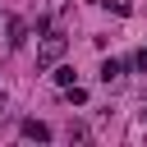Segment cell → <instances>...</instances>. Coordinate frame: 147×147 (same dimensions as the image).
Returning <instances> with one entry per match:
<instances>
[{"mask_svg": "<svg viewBox=\"0 0 147 147\" xmlns=\"http://www.w3.org/2000/svg\"><path fill=\"white\" fill-rule=\"evenodd\" d=\"M60 51H64V37H60V32H55V37H51V41H46V46H41V55H37V69H46V64H51V60H55V55H60Z\"/></svg>", "mask_w": 147, "mask_h": 147, "instance_id": "1", "label": "cell"}, {"mask_svg": "<svg viewBox=\"0 0 147 147\" xmlns=\"http://www.w3.org/2000/svg\"><path fill=\"white\" fill-rule=\"evenodd\" d=\"M23 138H37V142H46V138H51V129H46L41 119H28V124H23Z\"/></svg>", "mask_w": 147, "mask_h": 147, "instance_id": "2", "label": "cell"}, {"mask_svg": "<svg viewBox=\"0 0 147 147\" xmlns=\"http://www.w3.org/2000/svg\"><path fill=\"white\" fill-rule=\"evenodd\" d=\"M23 32H28V23H23V18H9V46H18Z\"/></svg>", "mask_w": 147, "mask_h": 147, "instance_id": "3", "label": "cell"}, {"mask_svg": "<svg viewBox=\"0 0 147 147\" xmlns=\"http://www.w3.org/2000/svg\"><path fill=\"white\" fill-rule=\"evenodd\" d=\"M119 74H124V64H119V60H106V64H101V78H106V83H115Z\"/></svg>", "mask_w": 147, "mask_h": 147, "instance_id": "4", "label": "cell"}, {"mask_svg": "<svg viewBox=\"0 0 147 147\" xmlns=\"http://www.w3.org/2000/svg\"><path fill=\"white\" fill-rule=\"evenodd\" d=\"M0 110H5V101H0Z\"/></svg>", "mask_w": 147, "mask_h": 147, "instance_id": "5", "label": "cell"}]
</instances>
